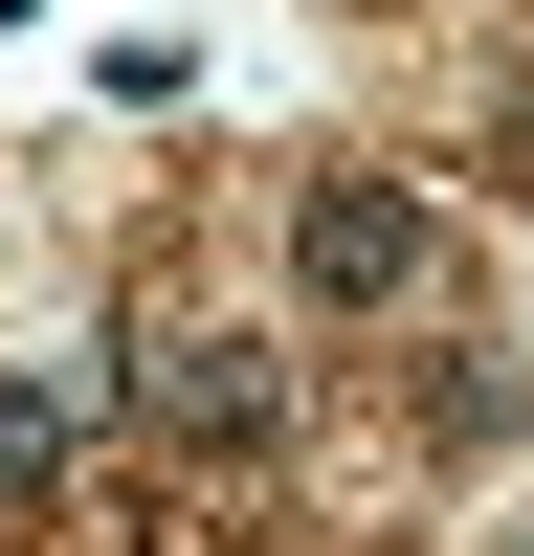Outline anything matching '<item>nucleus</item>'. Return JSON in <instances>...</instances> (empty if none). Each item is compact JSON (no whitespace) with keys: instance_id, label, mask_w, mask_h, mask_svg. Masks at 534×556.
<instances>
[{"instance_id":"nucleus-2","label":"nucleus","mask_w":534,"mask_h":556,"mask_svg":"<svg viewBox=\"0 0 534 556\" xmlns=\"http://www.w3.org/2000/svg\"><path fill=\"white\" fill-rule=\"evenodd\" d=\"M134 401H156V445H178L201 490H245L267 445L312 424V401H290V356H267L245 312H156V379H134Z\"/></svg>"},{"instance_id":"nucleus-3","label":"nucleus","mask_w":534,"mask_h":556,"mask_svg":"<svg viewBox=\"0 0 534 556\" xmlns=\"http://www.w3.org/2000/svg\"><path fill=\"white\" fill-rule=\"evenodd\" d=\"M512 424H534V356H490V334H423V356H400V468H445V490H468Z\"/></svg>"},{"instance_id":"nucleus-4","label":"nucleus","mask_w":534,"mask_h":556,"mask_svg":"<svg viewBox=\"0 0 534 556\" xmlns=\"http://www.w3.org/2000/svg\"><path fill=\"white\" fill-rule=\"evenodd\" d=\"M112 356H0V513H44V490L89 468V424H112Z\"/></svg>"},{"instance_id":"nucleus-1","label":"nucleus","mask_w":534,"mask_h":556,"mask_svg":"<svg viewBox=\"0 0 534 556\" xmlns=\"http://www.w3.org/2000/svg\"><path fill=\"white\" fill-rule=\"evenodd\" d=\"M445 290V178L400 156H312L290 178V312H334V334H379V312Z\"/></svg>"}]
</instances>
